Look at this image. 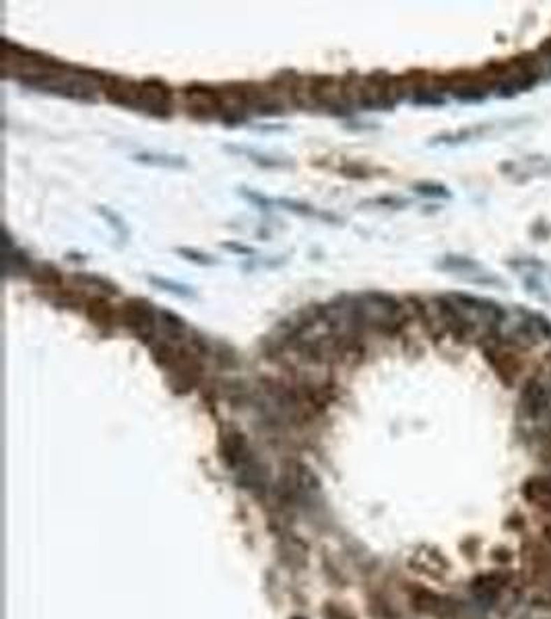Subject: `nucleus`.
I'll use <instances>...</instances> for the list:
<instances>
[{
  "label": "nucleus",
  "instance_id": "4",
  "mask_svg": "<svg viewBox=\"0 0 551 619\" xmlns=\"http://www.w3.org/2000/svg\"><path fill=\"white\" fill-rule=\"evenodd\" d=\"M481 354L485 357V361L490 363V367L496 372L498 380L508 388L514 386V382L522 370V363L518 359V349L506 345L504 341L490 335V337H483V341H481Z\"/></svg>",
  "mask_w": 551,
  "mask_h": 619
},
{
  "label": "nucleus",
  "instance_id": "20",
  "mask_svg": "<svg viewBox=\"0 0 551 619\" xmlns=\"http://www.w3.org/2000/svg\"><path fill=\"white\" fill-rule=\"evenodd\" d=\"M411 101L415 105H442L446 99L442 93L434 91V89H421L415 95H411Z\"/></svg>",
  "mask_w": 551,
  "mask_h": 619
},
{
  "label": "nucleus",
  "instance_id": "17",
  "mask_svg": "<svg viewBox=\"0 0 551 619\" xmlns=\"http://www.w3.org/2000/svg\"><path fill=\"white\" fill-rule=\"evenodd\" d=\"M413 190L421 196H429V198H450V190L444 184L438 182H415Z\"/></svg>",
  "mask_w": 551,
  "mask_h": 619
},
{
  "label": "nucleus",
  "instance_id": "19",
  "mask_svg": "<svg viewBox=\"0 0 551 619\" xmlns=\"http://www.w3.org/2000/svg\"><path fill=\"white\" fill-rule=\"evenodd\" d=\"M275 205L295 213V215H304V217H318V211L314 207H310L308 203H300V201H291V198H277Z\"/></svg>",
  "mask_w": 551,
  "mask_h": 619
},
{
  "label": "nucleus",
  "instance_id": "22",
  "mask_svg": "<svg viewBox=\"0 0 551 619\" xmlns=\"http://www.w3.org/2000/svg\"><path fill=\"white\" fill-rule=\"evenodd\" d=\"M240 194L244 196V198H248L254 207H258L260 211H269L273 205H275V201H271V198H267L265 194H260V192H256V190H250V188H240Z\"/></svg>",
  "mask_w": 551,
  "mask_h": 619
},
{
  "label": "nucleus",
  "instance_id": "1",
  "mask_svg": "<svg viewBox=\"0 0 551 619\" xmlns=\"http://www.w3.org/2000/svg\"><path fill=\"white\" fill-rule=\"evenodd\" d=\"M492 337L504 341L506 345L518 351L533 349L541 341L551 339V320L539 312H531L527 308L506 310L504 322L496 333H492Z\"/></svg>",
  "mask_w": 551,
  "mask_h": 619
},
{
  "label": "nucleus",
  "instance_id": "23",
  "mask_svg": "<svg viewBox=\"0 0 551 619\" xmlns=\"http://www.w3.org/2000/svg\"><path fill=\"white\" fill-rule=\"evenodd\" d=\"M362 205H376V207H388V209H403L409 205L407 198H399V196H378V198H369L364 201Z\"/></svg>",
  "mask_w": 551,
  "mask_h": 619
},
{
  "label": "nucleus",
  "instance_id": "11",
  "mask_svg": "<svg viewBox=\"0 0 551 619\" xmlns=\"http://www.w3.org/2000/svg\"><path fill=\"white\" fill-rule=\"evenodd\" d=\"M506 176H512L516 182H527L531 177L551 174V159L545 155H529L520 161H508L502 166Z\"/></svg>",
  "mask_w": 551,
  "mask_h": 619
},
{
  "label": "nucleus",
  "instance_id": "25",
  "mask_svg": "<svg viewBox=\"0 0 551 619\" xmlns=\"http://www.w3.org/2000/svg\"><path fill=\"white\" fill-rule=\"evenodd\" d=\"M221 246H223L226 250L235 252V254H242V256H254V254H256V250H254V248H250V246H244V244H237V242H223Z\"/></svg>",
  "mask_w": 551,
  "mask_h": 619
},
{
  "label": "nucleus",
  "instance_id": "26",
  "mask_svg": "<svg viewBox=\"0 0 551 619\" xmlns=\"http://www.w3.org/2000/svg\"><path fill=\"white\" fill-rule=\"evenodd\" d=\"M324 618L326 619H353L347 611H343L341 607L337 605H326L324 607Z\"/></svg>",
  "mask_w": 551,
  "mask_h": 619
},
{
  "label": "nucleus",
  "instance_id": "10",
  "mask_svg": "<svg viewBox=\"0 0 551 619\" xmlns=\"http://www.w3.org/2000/svg\"><path fill=\"white\" fill-rule=\"evenodd\" d=\"M520 493L527 504L543 516H551V475H531L520 487Z\"/></svg>",
  "mask_w": 551,
  "mask_h": 619
},
{
  "label": "nucleus",
  "instance_id": "2",
  "mask_svg": "<svg viewBox=\"0 0 551 619\" xmlns=\"http://www.w3.org/2000/svg\"><path fill=\"white\" fill-rule=\"evenodd\" d=\"M120 322L149 347L157 339L159 310L147 298H128L120 308Z\"/></svg>",
  "mask_w": 551,
  "mask_h": 619
},
{
  "label": "nucleus",
  "instance_id": "12",
  "mask_svg": "<svg viewBox=\"0 0 551 619\" xmlns=\"http://www.w3.org/2000/svg\"><path fill=\"white\" fill-rule=\"evenodd\" d=\"M83 312L95 326H101V328L103 326L112 328L120 322V310L114 308L105 296H87Z\"/></svg>",
  "mask_w": 551,
  "mask_h": 619
},
{
  "label": "nucleus",
  "instance_id": "14",
  "mask_svg": "<svg viewBox=\"0 0 551 619\" xmlns=\"http://www.w3.org/2000/svg\"><path fill=\"white\" fill-rule=\"evenodd\" d=\"M133 159L138 163H147V166H159V168H174L180 170L186 168V159L182 155H161V153H137L133 155Z\"/></svg>",
  "mask_w": 551,
  "mask_h": 619
},
{
  "label": "nucleus",
  "instance_id": "21",
  "mask_svg": "<svg viewBox=\"0 0 551 619\" xmlns=\"http://www.w3.org/2000/svg\"><path fill=\"white\" fill-rule=\"evenodd\" d=\"M174 252L180 254V256L186 258V261L194 263V265H200V266L217 265V261H215L213 256H209V254H205V252H198V250H192V248H176Z\"/></svg>",
  "mask_w": 551,
  "mask_h": 619
},
{
  "label": "nucleus",
  "instance_id": "15",
  "mask_svg": "<svg viewBox=\"0 0 551 619\" xmlns=\"http://www.w3.org/2000/svg\"><path fill=\"white\" fill-rule=\"evenodd\" d=\"M73 279L79 281L81 285L89 287V289H97L99 296H118L120 293L118 285H114L112 281H108V279H103L99 275H93V272H77Z\"/></svg>",
  "mask_w": 551,
  "mask_h": 619
},
{
  "label": "nucleus",
  "instance_id": "29",
  "mask_svg": "<svg viewBox=\"0 0 551 619\" xmlns=\"http://www.w3.org/2000/svg\"><path fill=\"white\" fill-rule=\"evenodd\" d=\"M318 217L324 219V221H332V223H343V219L339 217V215H335V213H326V211H318Z\"/></svg>",
  "mask_w": 551,
  "mask_h": 619
},
{
  "label": "nucleus",
  "instance_id": "3",
  "mask_svg": "<svg viewBox=\"0 0 551 619\" xmlns=\"http://www.w3.org/2000/svg\"><path fill=\"white\" fill-rule=\"evenodd\" d=\"M184 97V112L188 118L198 120V122H209L215 118H221L226 105H223V95L221 89L205 85V83H188L182 89Z\"/></svg>",
  "mask_w": 551,
  "mask_h": 619
},
{
  "label": "nucleus",
  "instance_id": "16",
  "mask_svg": "<svg viewBox=\"0 0 551 619\" xmlns=\"http://www.w3.org/2000/svg\"><path fill=\"white\" fill-rule=\"evenodd\" d=\"M147 281H149L151 285L163 289V291H170V293L178 296V298H190V300L196 298L194 291H192L188 285H180V283H176V281H170V279H163V277H155V275H149Z\"/></svg>",
  "mask_w": 551,
  "mask_h": 619
},
{
  "label": "nucleus",
  "instance_id": "8",
  "mask_svg": "<svg viewBox=\"0 0 551 619\" xmlns=\"http://www.w3.org/2000/svg\"><path fill=\"white\" fill-rule=\"evenodd\" d=\"M512 580H514V574L500 568V570H492V572L475 576L469 584V590L475 597V601L492 605L504 595V590L512 584Z\"/></svg>",
  "mask_w": 551,
  "mask_h": 619
},
{
  "label": "nucleus",
  "instance_id": "13",
  "mask_svg": "<svg viewBox=\"0 0 551 619\" xmlns=\"http://www.w3.org/2000/svg\"><path fill=\"white\" fill-rule=\"evenodd\" d=\"M29 279L40 285V287H46V289H60L64 277L62 272L50 263H34L31 270H29Z\"/></svg>",
  "mask_w": 551,
  "mask_h": 619
},
{
  "label": "nucleus",
  "instance_id": "5",
  "mask_svg": "<svg viewBox=\"0 0 551 619\" xmlns=\"http://www.w3.org/2000/svg\"><path fill=\"white\" fill-rule=\"evenodd\" d=\"M551 413V388L541 376L529 378L518 397V415L527 421H541Z\"/></svg>",
  "mask_w": 551,
  "mask_h": 619
},
{
  "label": "nucleus",
  "instance_id": "6",
  "mask_svg": "<svg viewBox=\"0 0 551 619\" xmlns=\"http://www.w3.org/2000/svg\"><path fill=\"white\" fill-rule=\"evenodd\" d=\"M436 268L446 270V272H455L459 275L462 281L473 283V285H483V287H506V283L496 277L494 272H490L481 263H477L471 256H460V254H446L442 256Z\"/></svg>",
  "mask_w": 551,
  "mask_h": 619
},
{
  "label": "nucleus",
  "instance_id": "27",
  "mask_svg": "<svg viewBox=\"0 0 551 619\" xmlns=\"http://www.w3.org/2000/svg\"><path fill=\"white\" fill-rule=\"evenodd\" d=\"M535 54H537V58H539L541 62H543V60H548V62L551 64V38L543 40V42H541V45L537 48V52H535ZM550 71H551V66H550Z\"/></svg>",
  "mask_w": 551,
  "mask_h": 619
},
{
  "label": "nucleus",
  "instance_id": "9",
  "mask_svg": "<svg viewBox=\"0 0 551 619\" xmlns=\"http://www.w3.org/2000/svg\"><path fill=\"white\" fill-rule=\"evenodd\" d=\"M411 597V605L419 613H425V616H434L438 619H450L457 616V603L448 597H442L425 586H419L415 584L409 592Z\"/></svg>",
  "mask_w": 551,
  "mask_h": 619
},
{
  "label": "nucleus",
  "instance_id": "18",
  "mask_svg": "<svg viewBox=\"0 0 551 619\" xmlns=\"http://www.w3.org/2000/svg\"><path fill=\"white\" fill-rule=\"evenodd\" d=\"M95 211H97V213H99V215H101L105 221L110 223V227H112V229H114V231L120 235V240H122V242H126V240H128V227L124 225V221H122V219H120V217H118L114 211H110V209H108V207H103V205L95 207Z\"/></svg>",
  "mask_w": 551,
  "mask_h": 619
},
{
  "label": "nucleus",
  "instance_id": "28",
  "mask_svg": "<svg viewBox=\"0 0 551 619\" xmlns=\"http://www.w3.org/2000/svg\"><path fill=\"white\" fill-rule=\"evenodd\" d=\"M541 537H543L545 543H550L551 545V516H545V520H543V525H541Z\"/></svg>",
  "mask_w": 551,
  "mask_h": 619
},
{
  "label": "nucleus",
  "instance_id": "7",
  "mask_svg": "<svg viewBox=\"0 0 551 619\" xmlns=\"http://www.w3.org/2000/svg\"><path fill=\"white\" fill-rule=\"evenodd\" d=\"M172 99L174 91L161 79H142L140 81V97H138V112L168 120L172 118Z\"/></svg>",
  "mask_w": 551,
  "mask_h": 619
},
{
  "label": "nucleus",
  "instance_id": "24",
  "mask_svg": "<svg viewBox=\"0 0 551 619\" xmlns=\"http://www.w3.org/2000/svg\"><path fill=\"white\" fill-rule=\"evenodd\" d=\"M341 172H343V176L358 177V180L369 177V170H367L366 166H362V163H347V166L341 168Z\"/></svg>",
  "mask_w": 551,
  "mask_h": 619
}]
</instances>
